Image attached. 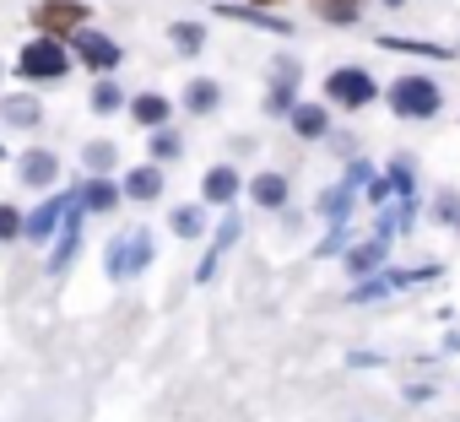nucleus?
<instances>
[{"label": "nucleus", "instance_id": "1", "mask_svg": "<svg viewBox=\"0 0 460 422\" xmlns=\"http://www.w3.org/2000/svg\"><path fill=\"white\" fill-rule=\"evenodd\" d=\"M71 71V55H66V44L60 39H33V44H22V55H17V76L22 82H60Z\"/></svg>", "mask_w": 460, "mask_h": 422}, {"label": "nucleus", "instance_id": "2", "mask_svg": "<svg viewBox=\"0 0 460 422\" xmlns=\"http://www.w3.org/2000/svg\"><path fill=\"white\" fill-rule=\"evenodd\" d=\"M390 109H395V119H433L438 114V87L411 71L390 87Z\"/></svg>", "mask_w": 460, "mask_h": 422}, {"label": "nucleus", "instance_id": "3", "mask_svg": "<svg viewBox=\"0 0 460 422\" xmlns=\"http://www.w3.org/2000/svg\"><path fill=\"white\" fill-rule=\"evenodd\" d=\"M325 92H331V103H341V109H363V103H374V76L368 71H358V66H341V71H331L325 76Z\"/></svg>", "mask_w": 460, "mask_h": 422}, {"label": "nucleus", "instance_id": "4", "mask_svg": "<svg viewBox=\"0 0 460 422\" xmlns=\"http://www.w3.org/2000/svg\"><path fill=\"white\" fill-rule=\"evenodd\" d=\"M152 260V233H130V239H119V244H109V255H103V271L119 282V277H136L141 266Z\"/></svg>", "mask_w": 460, "mask_h": 422}, {"label": "nucleus", "instance_id": "5", "mask_svg": "<svg viewBox=\"0 0 460 422\" xmlns=\"http://www.w3.org/2000/svg\"><path fill=\"white\" fill-rule=\"evenodd\" d=\"M33 22H39L49 39H60V33H76V28L87 22V6H82V0H44V6L33 12Z\"/></svg>", "mask_w": 460, "mask_h": 422}, {"label": "nucleus", "instance_id": "6", "mask_svg": "<svg viewBox=\"0 0 460 422\" xmlns=\"http://www.w3.org/2000/svg\"><path fill=\"white\" fill-rule=\"evenodd\" d=\"M71 44H76V55H82L93 71H114V66H119V44L103 39V33H93V28H76Z\"/></svg>", "mask_w": 460, "mask_h": 422}, {"label": "nucleus", "instance_id": "7", "mask_svg": "<svg viewBox=\"0 0 460 422\" xmlns=\"http://www.w3.org/2000/svg\"><path fill=\"white\" fill-rule=\"evenodd\" d=\"M66 206H71V195H55V200H44L33 217H22V239H33V244H44L49 233H55V223L66 217Z\"/></svg>", "mask_w": 460, "mask_h": 422}, {"label": "nucleus", "instance_id": "8", "mask_svg": "<svg viewBox=\"0 0 460 422\" xmlns=\"http://www.w3.org/2000/svg\"><path fill=\"white\" fill-rule=\"evenodd\" d=\"M385 250H390V223H379V228H374V239H368L363 250H352V255H347V271H352V277H368V271L385 260Z\"/></svg>", "mask_w": 460, "mask_h": 422}, {"label": "nucleus", "instance_id": "9", "mask_svg": "<svg viewBox=\"0 0 460 422\" xmlns=\"http://www.w3.org/2000/svg\"><path fill=\"white\" fill-rule=\"evenodd\" d=\"M130 114H136L146 130H163V125H168V114H173V103H168L163 92H141V98H130Z\"/></svg>", "mask_w": 460, "mask_h": 422}, {"label": "nucleus", "instance_id": "10", "mask_svg": "<svg viewBox=\"0 0 460 422\" xmlns=\"http://www.w3.org/2000/svg\"><path fill=\"white\" fill-rule=\"evenodd\" d=\"M239 233H244V223L234 217V211H227V217H222V228H217V244H211V255L200 260V282H206V277L217 271V255H227V250H234V244H239Z\"/></svg>", "mask_w": 460, "mask_h": 422}, {"label": "nucleus", "instance_id": "11", "mask_svg": "<svg viewBox=\"0 0 460 422\" xmlns=\"http://www.w3.org/2000/svg\"><path fill=\"white\" fill-rule=\"evenodd\" d=\"M55 173H60V157L55 152H28L22 157V184L44 189V184H55Z\"/></svg>", "mask_w": 460, "mask_h": 422}, {"label": "nucleus", "instance_id": "12", "mask_svg": "<svg viewBox=\"0 0 460 422\" xmlns=\"http://www.w3.org/2000/svg\"><path fill=\"white\" fill-rule=\"evenodd\" d=\"M206 200H217V206H227V200H239V173L227 168V163L206 173Z\"/></svg>", "mask_w": 460, "mask_h": 422}, {"label": "nucleus", "instance_id": "13", "mask_svg": "<svg viewBox=\"0 0 460 422\" xmlns=\"http://www.w3.org/2000/svg\"><path fill=\"white\" fill-rule=\"evenodd\" d=\"M293 92H298V66H277V82H271V98H266V109H271V114H288Z\"/></svg>", "mask_w": 460, "mask_h": 422}, {"label": "nucleus", "instance_id": "14", "mask_svg": "<svg viewBox=\"0 0 460 422\" xmlns=\"http://www.w3.org/2000/svg\"><path fill=\"white\" fill-rule=\"evenodd\" d=\"M293 130H298L304 141H320V136L331 130V114L314 109V103H298V109H293Z\"/></svg>", "mask_w": 460, "mask_h": 422}, {"label": "nucleus", "instance_id": "15", "mask_svg": "<svg viewBox=\"0 0 460 422\" xmlns=\"http://www.w3.org/2000/svg\"><path fill=\"white\" fill-rule=\"evenodd\" d=\"M250 200L266 206V211H277V206L288 200V179H282V173H261V179L250 184Z\"/></svg>", "mask_w": 460, "mask_h": 422}, {"label": "nucleus", "instance_id": "16", "mask_svg": "<svg viewBox=\"0 0 460 422\" xmlns=\"http://www.w3.org/2000/svg\"><path fill=\"white\" fill-rule=\"evenodd\" d=\"M217 103H222V87H217V82H200V76H195V82L184 87V109H190V114H211Z\"/></svg>", "mask_w": 460, "mask_h": 422}, {"label": "nucleus", "instance_id": "17", "mask_svg": "<svg viewBox=\"0 0 460 422\" xmlns=\"http://www.w3.org/2000/svg\"><path fill=\"white\" fill-rule=\"evenodd\" d=\"M76 200H82L87 211H109V206L119 200V184H114V179H93V184L76 189Z\"/></svg>", "mask_w": 460, "mask_h": 422}, {"label": "nucleus", "instance_id": "18", "mask_svg": "<svg viewBox=\"0 0 460 422\" xmlns=\"http://www.w3.org/2000/svg\"><path fill=\"white\" fill-rule=\"evenodd\" d=\"M125 195H130V200H157V195H163V173H157V168H136V173L125 179Z\"/></svg>", "mask_w": 460, "mask_h": 422}, {"label": "nucleus", "instance_id": "19", "mask_svg": "<svg viewBox=\"0 0 460 422\" xmlns=\"http://www.w3.org/2000/svg\"><path fill=\"white\" fill-rule=\"evenodd\" d=\"M0 114H6L12 125H22V130H33V125L44 119V109H39V98H6V109H0Z\"/></svg>", "mask_w": 460, "mask_h": 422}, {"label": "nucleus", "instance_id": "20", "mask_svg": "<svg viewBox=\"0 0 460 422\" xmlns=\"http://www.w3.org/2000/svg\"><path fill=\"white\" fill-rule=\"evenodd\" d=\"M314 12H320L325 22H358L363 0H314Z\"/></svg>", "mask_w": 460, "mask_h": 422}, {"label": "nucleus", "instance_id": "21", "mask_svg": "<svg viewBox=\"0 0 460 422\" xmlns=\"http://www.w3.org/2000/svg\"><path fill=\"white\" fill-rule=\"evenodd\" d=\"M222 17H234V22H255V28H266V33H288V22H277V17H266V12H255V6H222Z\"/></svg>", "mask_w": 460, "mask_h": 422}, {"label": "nucleus", "instance_id": "22", "mask_svg": "<svg viewBox=\"0 0 460 422\" xmlns=\"http://www.w3.org/2000/svg\"><path fill=\"white\" fill-rule=\"evenodd\" d=\"M114 109H125V92H119V82H98L93 87V114H114Z\"/></svg>", "mask_w": 460, "mask_h": 422}, {"label": "nucleus", "instance_id": "23", "mask_svg": "<svg viewBox=\"0 0 460 422\" xmlns=\"http://www.w3.org/2000/svg\"><path fill=\"white\" fill-rule=\"evenodd\" d=\"M390 184L401 189V206H406V223H411V217H417V189H411V168H406V163H395V168H390Z\"/></svg>", "mask_w": 460, "mask_h": 422}, {"label": "nucleus", "instance_id": "24", "mask_svg": "<svg viewBox=\"0 0 460 422\" xmlns=\"http://www.w3.org/2000/svg\"><path fill=\"white\" fill-rule=\"evenodd\" d=\"M168 223H173V233H179V239H200V206H179Z\"/></svg>", "mask_w": 460, "mask_h": 422}, {"label": "nucleus", "instance_id": "25", "mask_svg": "<svg viewBox=\"0 0 460 422\" xmlns=\"http://www.w3.org/2000/svg\"><path fill=\"white\" fill-rule=\"evenodd\" d=\"M173 44H179L184 55H195V49L206 44V28H200V22H173Z\"/></svg>", "mask_w": 460, "mask_h": 422}, {"label": "nucleus", "instance_id": "26", "mask_svg": "<svg viewBox=\"0 0 460 422\" xmlns=\"http://www.w3.org/2000/svg\"><path fill=\"white\" fill-rule=\"evenodd\" d=\"M114 157H119V152H114V141H93V146H87V168H93V173H109V168H114Z\"/></svg>", "mask_w": 460, "mask_h": 422}, {"label": "nucleus", "instance_id": "27", "mask_svg": "<svg viewBox=\"0 0 460 422\" xmlns=\"http://www.w3.org/2000/svg\"><path fill=\"white\" fill-rule=\"evenodd\" d=\"M12 239H22V211L0 206V244H12Z\"/></svg>", "mask_w": 460, "mask_h": 422}, {"label": "nucleus", "instance_id": "28", "mask_svg": "<svg viewBox=\"0 0 460 422\" xmlns=\"http://www.w3.org/2000/svg\"><path fill=\"white\" fill-rule=\"evenodd\" d=\"M390 49H411V55H433V60H444L449 49H438V44H417V39H385Z\"/></svg>", "mask_w": 460, "mask_h": 422}, {"label": "nucleus", "instance_id": "29", "mask_svg": "<svg viewBox=\"0 0 460 422\" xmlns=\"http://www.w3.org/2000/svg\"><path fill=\"white\" fill-rule=\"evenodd\" d=\"M152 157H179V136H168V130H152Z\"/></svg>", "mask_w": 460, "mask_h": 422}, {"label": "nucleus", "instance_id": "30", "mask_svg": "<svg viewBox=\"0 0 460 422\" xmlns=\"http://www.w3.org/2000/svg\"><path fill=\"white\" fill-rule=\"evenodd\" d=\"M368 200H374V206H385V200H390V184H385V179H374V173H368Z\"/></svg>", "mask_w": 460, "mask_h": 422}, {"label": "nucleus", "instance_id": "31", "mask_svg": "<svg viewBox=\"0 0 460 422\" xmlns=\"http://www.w3.org/2000/svg\"><path fill=\"white\" fill-rule=\"evenodd\" d=\"M250 6H277V0H250Z\"/></svg>", "mask_w": 460, "mask_h": 422}, {"label": "nucleus", "instance_id": "32", "mask_svg": "<svg viewBox=\"0 0 460 422\" xmlns=\"http://www.w3.org/2000/svg\"><path fill=\"white\" fill-rule=\"evenodd\" d=\"M385 6H401V0H385Z\"/></svg>", "mask_w": 460, "mask_h": 422}, {"label": "nucleus", "instance_id": "33", "mask_svg": "<svg viewBox=\"0 0 460 422\" xmlns=\"http://www.w3.org/2000/svg\"><path fill=\"white\" fill-rule=\"evenodd\" d=\"M0 157H6V152H0Z\"/></svg>", "mask_w": 460, "mask_h": 422}]
</instances>
